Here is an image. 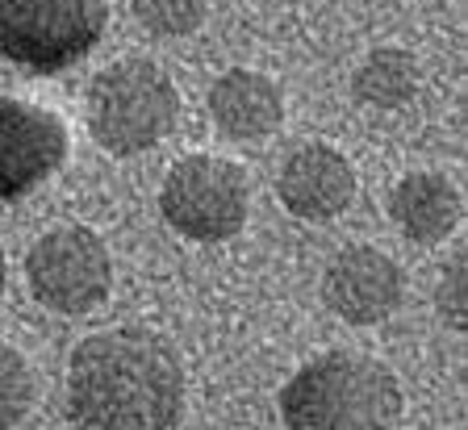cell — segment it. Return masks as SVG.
Segmentation results:
<instances>
[{
  "mask_svg": "<svg viewBox=\"0 0 468 430\" xmlns=\"http://www.w3.org/2000/svg\"><path fill=\"white\" fill-rule=\"evenodd\" d=\"M68 414L76 430H172L185 414V363L143 326L88 334L71 351Z\"/></svg>",
  "mask_w": 468,
  "mask_h": 430,
  "instance_id": "cell-1",
  "label": "cell"
},
{
  "mask_svg": "<svg viewBox=\"0 0 468 430\" xmlns=\"http://www.w3.org/2000/svg\"><path fill=\"white\" fill-rule=\"evenodd\" d=\"M401 414V384L360 351H326L302 363L281 389L284 430H389Z\"/></svg>",
  "mask_w": 468,
  "mask_h": 430,
  "instance_id": "cell-2",
  "label": "cell"
},
{
  "mask_svg": "<svg viewBox=\"0 0 468 430\" xmlns=\"http://www.w3.org/2000/svg\"><path fill=\"white\" fill-rule=\"evenodd\" d=\"M180 113L176 84L146 59H122L105 68L88 89V130L109 155L151 151Z\"/></svg>",
  "mask_w": 468,
  "mask_h": 430,
  "instance_id": "cell-3",
  "label": "cell"
},
{
  "mask_svg": "<svg viewBox=\"0 0 468 430\" xmlns=\"http://www.w3.org/2000/svg\"><path fill=\"white\" fill-rule=\"evenodd\" d=\"M109 0H0V55L34 76L71 68L101 42Z\"/></svg>",
  "mask_w": 468,
  "mask_h": 430,
  "instance_id": "cell-4",
  "label": "cell"
},
{
  "mask_svg": "<svg viewBox=\"0 0 468 430\" xmlns=\"http://www.w3.org/2000/svg\"><path fill=\"white\" fill-rule=\"evenodd\" d=\"M251 209V184L234 159L185 155L172 163L159 188V214L176 235L193 243H226L243 230Z\"/></svg>",
  "mask_w": 468,
  "mask_h": 430,
  "instance_id": "cell-5",
  "label": "cell"
},
{
  "mask_svg": "<svg viewBox=\"0 0 468 430\" xmlns=\"http://www.w3.org/2000/svg\"><path fill=\"white\" fill-rule=\"evenodd\" d=\"M26 280L29 293L47 309L80 318L92 313L109 297L113 284V259L105 243L84 225H58L47 230L26 255Z\"/></svg>",
  "mask_w": 468,
  "mask_h": 430,
  "instance_id": "cell-6",
  "label": "cell"
},
{
  "mask_svg": "<svg viewBox=\"0 0 468 430\" xmlns=\"http://www.w3.org/2000/svg\"><path fill=\"white\" fill-rule=\"evenodd\" d=\"M68 126L34 100H0V201H17L68 159Z\"/></svg>",
  "mask_w": 468,
  "mask_h": 430,
  "instance_id": "cell-7",
  "label": "cell"
},
{
  "mask_svg": "<svg viewBox=\"0 0 468 430\" xmlns=\"http://www.w3.org/2000/svg\"><path fill=\"white\" fill-rule=\"evenodd\" d=\"M401 297H406V276L398 259L377 246H347L326 264L322 276V301L351 326L385 322L389 313H398Z\"/></svg>",
  "mask_w": 468,
  "mask_h": 430,
  "instance_id": "cell-8",
  "label": "cell"
},
{
  "mask_svg": "<svg viewBox=\"0 0 468 430\" xmlns=\"http://www.w3.org/2000/svg\"><path fill=\"white\" fill-rule=\"evenodd\" d=\"M276 193L281 205L302 222H331L356 196V172L351 163L326 142H310V147L292 151L284 159L281 176H276Z\"/></svg>",
  "mask_w": 468,
  "mask_h": 430,
  "instance_id": "cell-9",
  "label": "cell"
},
{
  "mask_svg": "<svg viewBox=\"0 0 468 430\" xmlns=\"http://www.w3.org/2000/svg\"><path fill=\"white\" fill-rule=\"evenodd\" d=\"M209 113H214V126L226 138H263L281 126L284 97L276 89V79H268L263 71L234 68L214 79Z\"/></svg>",
  "mask_w": 468,
  "mask_h": 430,
  "instance_id": "cell-10",
  "label": "cell"
},
{
  "mask_svg": "<svg viewBox=\"0 0 468 430\" xmlns=\"http://www.w3.org/2000/svg\"><path fill=\"white\" fill-rule=\"evenodd\" d=\"M389 217L410 243L435 246L460 225V193L439 172H410L389 193Z\"/></svg>",
  "mask_w": 468,
  "mask_h": 430,
  "instance_id": "cell-11",
  "label": "cell"
},
{
  "mask_svg": "<svg viewBox=\"0 0 468 430\" xmlns=\"http://www.w3.org/2000/svg\"><path fill=\"white\" fill-rule=\"evenodd\" d=\"M351 92H356L360 105L398 109L419 92V63L401 47H377L368 59L360 63V71L351 79Z\"/></svg>",
  "mask_w": 468,
  "mask_h": 430,
  "instance_id": "cell-12",
  "label": "cell"
},
{
  "mask_svg": "<svg viewBox=\"0 0 468 430\" xmlns=\"http://www.w3.org/2000/svg\"><path fill=\"white\" fill-rule=\"evenodd\" d=\"M34 401V372L17 347L0 342V430H13L29 414Z\"/></svg>",
  "mask_w": 468,
  "mask_h": 430,
  "instance_id": "cell-13",
  "label": "cell"
},
{
  "mask_svg": "<svg viewBox=\"0 0 468 430\" xmlns=\"http://www.w3.org/2000/svg\"><path fill=\"white\" fill-rule=\"evenodd\" d=\"M205 5H209V0H130L134 17L143 21L151 34H159V38L193 34L205 21Z\"/></svg>",
  "mask_w": 468,
  "mask_h": 430,
  "instance_id": "cell-14",
  "label": "cell"
},
{
  "mask_svg": "<svg viewBox=\"0 0 468 430\" xmlns=\"http://www.w3.org/2000/svg\"><path fill=\"white\" fill-rule=\"evenodd\" d=\"M464 280H468V259H464V251H456L448 259V267H443V276H439V288H435V305L452 330H464L468 326V297H464L468 284Z\"/></svg>",
  "mask_w": 468,
  "mask_h": 430,
  "instance_id": "cell-15",
  "label": "cell"
},
{
  "mask_svg": "<svg viewBox=\"0 0 468 430\" xmlns=\"http://www.w3.org/2000/svg\"><path fill=\"white\" fill-rule=\"evenodd\" d=\"M5 272H9V264H5V246H0V293H5Z\"/></svg>",
  "mask_w": 468,
  "mask_h": 430,
  "instance_id": "cell-16",
  "label": "cell"
}]
</instances>
